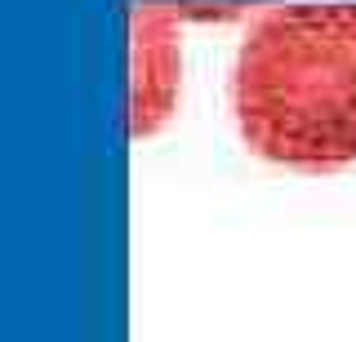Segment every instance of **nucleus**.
I'll use <instances>...</instances> for the list:
<instances>
[{"label":"nucleus","instance_id":"obj_2","mask_svg":"<svg viewBox=\"0 0 356 342\" xmlns=\"http://www.w3.org/2000/svg\"><path fill=\"white\" fill-rule=\"evenodd\" d=\"M183 23L187 5L134 0L129 5V134L152 138L183 98Z\"/></svg>","mask_w":356,"mask_h":342},{"label":"nucleus","instance_id":"obj_1","mask_svg":"<svg viewBox=\"0 0 356 342\" xmlns=\"http://www.w3.org/2000/svg\"><path fill=\"white\" fill-rule=\"evenodd\" d=\"M250 156L294 173L356 164V0L272 5L245 31L227 80Z\"/></svg>","mask_w":356,"mask_h":342}]
</instances>
